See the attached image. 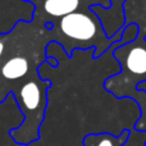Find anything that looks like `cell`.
Returning <instances> with one entry per match:
<instances>
[{
    "mask_svg": "<svg viewBox=\"0 0 146 146\" xmlns=\"http://www.w3.org/2000/svg\"><path fill=\"white\" fill-rule=\"evenodd\" d=\"M114 56L121 64V73L108 78L104 86L117 98L131 96L140 83L146 82V40L122 45L114 50Z\"/></svg>",
    "mask_w": 146,
    "mask_h": 146,
    "instance_id": "cell-1",
    "label": "cell"
},
{
    "mask_svg": "<svg viewBox=\"0 0 146 146\" xmlns=\"http://www.w3.org/2000/svg\"><path fill=\"white\" fill-rule=\"evenodd\" d=\"M49 82L27 81L15 96L21 111L26 117L19 128L10 129L9 136L17 144L27 146L40 139V124L46 109V90Z\"/></svg>",
    "mask_w": 146,
    "mask_h": 146,
    "instance_id": "cell-2",
    "label": "cell"
},
{
    "mask_svg": "<svg viewBox=\"0 0 146 146\" xmlns=\"http://www.w3.org/2000/svg\"><path fill=\"white\" fill-rule=\"evenodd\" d=\"M59 28L62 33L66 35L67 37L73 38V40L87 41L96 35L98 25L94 21V18H91L88 14L74 12L62 18Z\"/></svg>",
    "mask_w": 146,
    "mask_h": 146,
    "instance_id": "cell-3",
    "label": "cell"
},
{
    "mask_svg": "<svg viewBox=\"0 0 146 146\" xmlns=\"http://www.w3.org/2000/svg\"><path fill=\"white\" fill-rule=\"evenodd\" d=\"M30 63L25 56H14L10 58L1 67V76L5 80L15 81L23 78L28 73Z\"/></svg>",
    "mask_w": 146,
    "mask_h": 146,
    "instance_id": "cell-4",
    "label": "cell"
},
{
    "mask_svg": "<svg viewBox=\"0 0 146 146\" xmlns=\"http://www.w3.org/2000/svg\"><path fill=\"white\" fill-rule=\"evenodd\" d=\"M80 5V0H46L44 9L53 17H66L74 13Z\"/></svg>",
    "mask_w": 146,
    "mask_h": 146,
    "instance_id": "cell-5",
    "label": "cell"
},
{
    "mask_svg": "<svg viewBox=\"0 0 146 146\" xmlns=\"http://www.w3.org/2000/svg\"><path fill=\"white\" fill-rule=\"evenodd\" d=\"M129 131H123L118 139H114L109 133H100V135H88L91 140L94 141V146H122V142L128 139Z\"/></svg>",
    "mask_w": 146,
    "mask_h": 146,
    "instance_id": "cell-6",
    "label": "cell"
},
{
    "mask_svg": "<svg viewBox=\"0 0 146 146\" xmlns=\"http://www.w3.org/2000/svg\"><path fill=\"white\" fill-rule=\"evenodd\" d=\"M3 51H4V42L0 41V58H1V55H3Z\"/></svg>",
    "mask_w": 146,
    "mask_h": 146,
    "instance_id": "cell-7",
    "label": "cell"
}]
</instances>
